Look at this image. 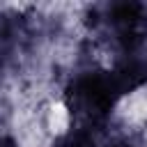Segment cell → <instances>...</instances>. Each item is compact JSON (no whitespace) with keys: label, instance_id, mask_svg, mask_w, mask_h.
Segmentation results:
<instances>
[{"label":"cell","instance_id":"3957f363","mask_svg":"<svg viewBox=\"0 0 147 147\" xmlns=\"http://www.w3.org/2000/svg\"><path fill=\"white\" fill-rule=\"evenodd\" d=\"M110 74L115 76L124 96L145 87L147 85V41L115 53V62L110 67Z\"/></svg>","mask_w":147,"mask_h":147},{"label":"cell","instance_id":"5b68a950","mask_svg":"<svg viewBox=\"0 0 147 147\" xmlns=\"http://www.w3.org/2000/svg\"><path fill=\"white\" fill-rule=\"evenodd\" d=\"M0 147H18V142H16L11 136H7V133H0Z\"/></svg>","mask_w":147,"mask_h":147},{"label":"cell","instance_id":"7a4b0ae2","mask_svg":"<svg viewBox=\"0 0 147 147\" xmlns=\"http://www.w3.org/2000/svg\"><path fill=\"white\" fill-rule=\"evenodd\" d=\"M90 25L115 48V53L133 48L147 41V5L129 0L92 5Z\"/></svg>","mask_w":147,"mask_h":147},{"label":"cell","instance_id":"277c9868","mask_svg":"<svg viewBox=\"0 0 147 147\" xmlns=\"http://www.w3.org/2000/svg\"><path fill=\"white\" fill-rule=\"evenodd\" d=\"M106 126L101 129H87V126H71L67 133H62L53 147H133L131 142L122 138H108Z\"/></svg>","mask_w":147,"mask_h":147},{"label":"cell","instance_id":"6da1fadb","mask_svg":"<svg viewBox=\"0 0 147 147\" xmlns=\"http://www.w3.org/2000/svg\"><path fill=\"white\" fill-rule=\"evenodd\" d=\"M122 99L124 92L110 69H80L64 87V108L74 122L71 126H106Z\"/></svg>","mask_w":147,"mask_h":147}]
</instances>
